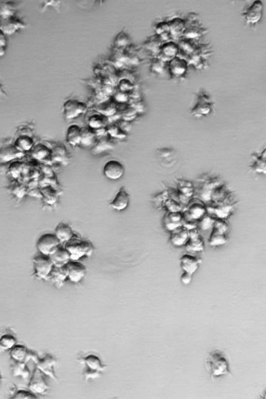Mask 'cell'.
I'll return each mask as SVG.
<instances>
[{
  "label": "cell",
  "instance_id": "6da1fadb",
  "mask_svg": "<svg viewBox=\"0 0 266 399\" xmlns=\"http://www.w3.org/2000/svg\"><path fill=\"white\" fill-rule=\"evenodd\" d=\"M206 363L207 370L213 379L230 374L228 357L222 351L209 352Z\"/></svg>",
  "mask_w": 266,
  "mask_h": 399
},
{
  "label": "cell",
  "instance_id": "7a4b0ae2",
  "mask_svg": "<svg viewBox=\"0 0 266 399\" xmlns=\"http://www.w3.org/2000/svg\"><path fill=\"white\" fill-rule=\"evenodd\" d=\"M63 246L69 253L71 260L75 261L82 257L90 256L94 250L92 243L82 240L77 234Z\"/></svg>",
  "mask_w": 266,
  "mask_h": 399
},
{
  "label": "cell",
  "instance_id": "3957f363",
  "mask_svg": "<svg viewBox=\"0 0 266 399\" xmlns=\"http://www.w3.org/2000/svg\"><path fill=\"white\" fill-rule=\"evenodd\" d=\"M80 363L85 365L84 376L86 381L89 378H96L105 370L106 365H103L99 358L94 355H88L78 359Z\"/></svg>",
  "mask_w": 266,
  "mask_h": 399
},
{
  "label": "cell",
  "instance_id": "277c9868",
  "mask_svg": "<svg viewBox=\"0 0 266 399\" xmlns=\"http://www.w3.org/2000/svg\"><path fill=\"white\" fill-rule=\"evenodd\" d=\"M212 51L207 44H199L197 49L186 59L188 66L197 70H203L208 67V60Z\"/></svg>",
  "mask_w": 266,
  "mask_h": 399
},
{
  "label": "cell",
  "instance_id": "5b68a950",
  "mask_svg": "<svg viewBox=\"0 0 266 399\" xmlns=\"http://www.w3.org/2000/svg\"><path fill=\"white\" fill-rule=\"evenodd\" d=\"M214 103L210 97L201 89L197 94V102L191 110V114L196 118L207 116L214 109Z\"/></svg>",
  "mask_w": 266,
  "mask_h": 399
},
{
  "label": "cell",
  "instance_id": "8992f818",
  "mask_svg": "<svg viewBox=\"0 0 266 399\" xmlns=\"http://www.w3.org/2000/svg\"><path fill=\"white\" fill-rule=\"evenodd\" d=\"M185 23V30L182 37L195 40L207 32V30L202 25L198 15L194 13L188 14Z\"/></svg>",
  "mask_w": 266,
  "mask_h": 399
},
{
  "label": "cell",
  "instance_id": "52a82bcc",
  "mask_svg": "<svg viewBox=\"0 0 266 399\" xmlns=\"http://www.w3.org/2000/svg\"><path fill=\"white\" fill-rule=\"evenodd\" d=\"M32 262L34 269L32 276L38 279L48 280L54 267L49 256L40 254L32 258Z\"/></svg>",
  "mask_w": 266,
  "mask_h": 399
},
{
  "label": "cell",
  "instance_id": "ba28073f",
  "mask_svg": "<svg viewBox=\"0 0 266 399\" xmlns=\"http://www.w3.org/2000/svg\"><path fill=\"white\" fill-rule=\"evenodd\" d=\"M228 229V225L224 219L216 218L208 239L210 246H221L225 244L227 241L226 233Z\"/></svg>",
  "mask_w": 266,
  "mask_h": 399
},
{
  "label": "cell",
  "instance_id": "9c48e42d",
  "mask_svg": "<svg viewBox=\"0 0 266 399\" xmlns=\"http://www.w3.org/2000/svg\"><path fill=\"white\" fill-rule=\"evenodd\" d=\"M60 245L54 233H45L38 239L36 247L41 254L49 256Z\"/></svg>",
  "mask_w": 266,
  "mask_h": 399
},
{
  "label": "cell",
  "instance_id": "30bf717a",
  "mask_svg": "<svg viewBox=\"0 0 266 399\" xmlns=\"http://www.w3.org/2000/svg\"><path fill=\"white\" fill-rule=\"evenodd\" d=\"M263 4L261 1H255L252 4L244 9L242 13L246 25H255L262 19L263 14Z\"/></svg>",
  "mask_w": 266,
  "mask_h": 399
},
{
  "label": "cell",
  "instance_id": "8fae6325",
  "mask_svg": "<svg viewBox=\"0 0 266 399\" xmlns=\"http://www.w3.org/2000/svg\"><path fill=\"white\" fill-rule=\"evenodd\" d=\"M26 27V24L17 15L0 17V30L5 35H13L18 30Z\"/></svg>",
  "mask_w": 266,
  "mask_h": 399
},
{
  "label": "cell",
  "instance_id": "7c38bea8",
  "mask_svg": "<svg viewBox=\"0 0 266 399\" xmlns=\"http://www.w3.org/2000/svg\"><path fill=\"white\" fill-rule=\"evenodd\" d=\"M188 63L184 58L176 57L168 62V70L172 79L184 78L188 70Z\"/></svg>",
  "mask_w": 266,
  "mask_h": 399
},
{
  "label": "cell",
  "instance_id": "4fadbf2b",
  "mask_svg": "<svg viewBox=\"0 0 266 399\" xmlns=\"http://www.w3.org/2000/svg\"><path fill=\"white\" fill-rule=\"evenodd\" d=\"M63 114L66 119H74L86 111L87 106L83 103L69 100L63 105Z\"/></svg>",
  "mask_w": 266,
  "mask_h": 399
},
{
  "label": "cell",
  "instance_id": "5bb4252c",
  "mask_svg": "<svg viewBox=\"0 0 266 399\" xmlns=\"http://www.w3.org/2000/svg\"><path fill=\"white\" fill-rule=\"evenodd\" d=\"M184 246L186 251L189 252H199L204 251V240L199 233L197 228L189 230V239Z\"/></svg>",
  "mask_w": 266,
  "mask_h": 399
},
{
  "label": "cell",
  "instance_id": "9a60e30c",
  "mask_svg": "<svg viewBox=\"0 0 266 399\" xmlns=\"http://www.w3.org/2000/svg\"><path fill=\"white\" fill-rule=\"evenodd\" d=\"M68 271V279L71 282L78 283L86 275L87 268L81 262L71 260L66 265Z\"/></svg>",
  "mask_w": 266,
  "mask_h": 399
},
{
  "label": "cell",
  "instance_id": "2e32d148",
  "mask_svg": "<svg viewBox=\"0 0 266 399\" xmlns=\"http://www.w3.org/2000/svg\"><path fill=\"white\" fill-rule=\"evenodd\" d=\"M124 167L121 163L115 160L108 161L103 169L105 177L114 181L121 179L124 175Z\"/></svg>",
  "mask_w": 266,
  "mask_h": 399
},
{
  "label": "cell",
  "instance_id": "e0dca14e",
  "mask_svg": "<svg viewBox=\"0 0 266 399\" xmlns=\"http://www.w3.org/2000/svg\"><path fill=\"white\" fill-rule=\"evenodd\" d=\"M159 162L164 167L171 168L175 166L178 162L177 152L170 148H162L157 151Z\"/></svg>",
  "mask_w": 266,
  "mask_h": 399
},
{
  "label": "cell",
  "instance_id": "ac0fdd59",
  "mask_svg": "<svg viewBox=\"0 0 266 399\" xmlns=\"http://www.w3.org/2000/svg\"><path fill=\"white\" fill-rule=\"evenodd\" d=\"M203 260L193 255L185 254L180 258V265L183 271L193 275L200 267Z\"/></svg>",
  "mask_w": 266,
  "mask_h": 399
},
{
  "label": "cell",
  "instance_id": "d6986e66",
  "mask_svg": "<svg viewBox=\"0 0 266 399\" xmlns=\"http://www.w3.org/2000/svg\"><path fill=\"white\" fill-rule=\"evenodd\" d=\"M49 257L54 266L57 267L66 266L71 260L69 253L63 245H60Z\"/></svg>",
  "mask_w": 266,
  "mask_h": 399
},
{
  "label": "cell",
  "instance_id": "ffe728a7",
  "mask_svg": "<svg viewBox=\"0 0 266 399\" xmlns=\"http://www.w3.org/2000/svg\"><path fill=\"white\" fill-rule=\"evenodd\" d=\"M29 387L33 393L38 394L44 393L49 389L42 375V371L38 368L34 370Z\"/></svg>",
  "mask_w": 266,
  "mask_h": 399
},
{
  "label": "cell",
  "instance_id": "44dd1931",
  "mask_svg": "<svg viewBox=\"0 0 266 399\" xmlns=\"http://www.w3.org/2000/svg\"><path fill=\"white\" fill-rule=\"evenodd\" d=\"M179 53L178 44L173 41H167L162 44L159 54L160 58L167 63L177 56Z\"/></svg>",
  "mask_w": 266,
  "mask_h": 399
},
{
  "label": "cell",
  "instance_id": "7402d4cb",
  "mask_svg": "<svg viewBox=\"0 0 266 399\" xmlns=\"http://www.w3.org/2000/svg\"><path fill=\"white\" fill-rule=\"evenodd\" d=\"M130 203V195L125 187L122 186L116 194L113 201L110 203L113 210L117 211L125 210Z\"/></svg>",
  "mask_w": 266,
  "mask_h": 399
},
{
  "label": "cell",
  "instance_id": "603a6c76",
  "mask_svg": "<svg viewBox=\"0 0 266 399\" xmlns=\"http://www.w3.org/2000/svg\"><path fill=\"white\" fill-rule=\"evenodd\" d=\"M34 361L37 364L38 368L45 374L49 375L55 380H57L54 373V366L57 361L53 357L47 355L42 359H35Z\"/></svg>",
  "mask_w": 266,
  "mask_h": 399
},
{
  "label": "cell",
  "instance_id": "cb8c5ba5",
  "mask_svg": "<svg viewBox=\"0 0 266 399\" xmlns=\"http://www.w3.org/2000/svg\"><path fill=\"white\" fill-rule=\"evenodd\" d=\"M188 239L189 230L183 225L171 231L170 240L174 246H185Z\"/></svg>",
  "mask_w": 266,
  "mask_h": 399
},
{
  "label": "cell",
  "instance_id": "d4e9b609",
  "mask_svg": "<svg viewBox=\"0 0 266 399\" xmlns=\"http://www.w3.org/2000/svg\"><path fill=\"white\" fill-rule=\"evenodd\" d=\"M54 234L56 235L60 244L63 245L72 239L76 234L73 232L69 224L60 222L55 229Z\"/></svg>",
  "mask_w": 266,
  "mask_h": 399
},
{
  "label": "cell",
  "instance_id": "484cf974",
  "mask_svg": "<svg viewBox=\"0 0 266 399\" xmlns=\"http://www.w3.org/2000/svg\"><path fill=\"white\" fill-rule=\"evenodd\" d=\"M166 228L171 231L183 225V216L181 212H168L163 218Z\"/></svg>",
  "mask_w": 266,
  "mask_h": 399
},
{
  "label": "cell",
  "instance_id": "4316f807",
  "mask_svg": "<svg viewBox=\"0 0 266 399\" xmlns=\"http://www.w3.org/2000/svg\"><path fill=\"white\" fill-rule=\"evenodd\" d=\"M68 279V271L66 266H54L48 280L51 281L59 288L61 287Z\"/></svg>",
  "mask_w": 266,
  "mask_h": 399
},
{
  "label": "cell",
  "instance_id": "83f0119b",
  "mask_svg": "<svg viewBox=\"0 0 266 399\" xmlns=\"http://www.w3.org/2000/svg\"><path fill=\"white\" fill-rule=\"evenodd\" d=\"M251 157L253 159L250 168L254 173L259 175L266 174V149L261 153H253Z\"/></svg>",
  "mask_w": 266,
  "mask_h": 399
},
{
  "label": "cell",
  "instance_id": "f1b7e54d",
  "mask_svg": "<svg viewBox=\"0 0 266 399\" xmlns=\"http://www.w3.org/2000/svg\"><path fill=\"white\" fill-rule=\"evenodd\" d=\"M170 26L171 38L177 40L182 37L185 30V21L180 18H175L168 22Z\"/></svg>",
  "mask_w": 266,
  "mask_h": 399
},
{
  "label": "cell",
  "instance_id": "f546056e",
  "mask_svg": "<svg viewBox=\"0 0 266 399\" xmlns=\"http://www.w3.org/2000/svg\"><path fill=\"white\" fill-rule=\"evenodd\" d=\"M82 138V128L76 124L70 125L67 129L66 141L70 146L75 147L80 144Z\"/></svg>",
  "mask_w": 266,
  "mask_h": 399
},
{
  "label": "cell",
  "instance_id": "4dcf8cb0",
  "mask_svg": "<svg viewBox=\"0 0 266 399\" xmlns=\"http://www.w3.org/2000/svg\"><path fill=\"white\" fill-rule=\"evenodd\" d=\"M194 40L181 37L179 39L178 46L179 53L181 52L186 58L197 49L199 44Z\"/></svg>",
  "mask_w": 266,
  "mask_h": 399
},
{
  "label": "cell",
  "instance_id": "1f68e13d",
  "mask_svg": "<svg viewBox=\"0 0 266 399\" xmlns=\"http://www.w3.org/2000/svg\"><path fill=\"white\" fill-rule=\"evenodd\" d=\"M178 196H180L181 201H186V199L190 198L193 196L195 193L194 186L190 183L188 182H181L178 184Z\"/></svg>",
  "mask_w": 266,
  "mask_h": 399
},
{
  "label": "cell",
  "instance_id": "d6a6232c",
  "mask_svg": "<svg viewBox=\"0 0 266 399\" xmlns=\"http://www.w3.org/2000/svg\"><path fill=\"white\" fill-rule=\"evenodd\" d=\"M32 353L23 346H17L14 347L11 352V355L16 362H23L27 359L30 358Z\"/></svg>",
  "mask_w": 266,
  "mask_h": 399
},
{
  "label": "cell",
  "instance_id": "836d02e7",
  "mask_svg": "<svg viewBox=\"0 0 266 399\" xmlns=\"http://www.w3.org/2000/svg\"><path fill=\"white\" fill-rule=\"evenodd\" d=\"M17 342L16 339L11 334H6L0 338V352L13 348Z\"/></svg>",
  "mask_w": 266,
  "mask_h": 399
},
{
  "label": "cell",
  "instance_id": "e575fe53",
  "mask_svg": "<svg viewBox=\"0 0 266 399\" xmlns=\"http://www.w3.org/2000/svg\"><path fill=\"white\" fill-rule=\"evenodd\" d=\"M17 15V9L10 1H2L0 3V17Z\"/></svg>",
  "mask_w": 266,
  "mask_h": 399
},
{
  "label": "cell",
  "instance_id": "d590c367",
  "mask_svg": "<svg viewBox=\"0 0 266 399\" xmlns=\"http://www.w3.org/2000/svg\"><path fill=\"white\" fill-rule=\"evenodd\" d=\"M156 32L163 41H169L171 38L168 22L160 23L156 27Z\"/></svg>",
  "mask_w": 266,
  "mask_h": 399
},
{
  "label": "cell",
  "instance_id": "8d00e7d4",
  "mask_svg": "<svg viewBox=\"0 0 266 399\" xmlns=\"http://www.w3.org/2000/svg\"><path fill=\"white\" fill-rule=\"evenodd\" d=\"M95 133L94 131H91V129L82 128L80 144L86 145V146H89L95 142Z\"/></svg>",
  "mask_w": 266,
  "mask_h": 399
},
{
  "label": "cell",
  "instance_id": "74e56055",
  "mask_svg": "<svg viewBox=\"0 0 266 399\" xmlns=\"http://www.w3.org/2000/svg\"><path fill=\"white\" fill-rule=\"evenodd\" d=\"M216 219L215 217L209 214H206L198 223L200 228L203 230H207L213 228Z\"/></svg>",
  "mask_w": 266,
  "mask_h": 399
},
{
  "label": "cell",
  "instance_id": "f35d334b",
  "mask_svg": "<svg viewBox=\"0 0 266 399\" xmlns=\"http://www.w3.org/2000/svg\"><path fill=\"white\" fill-rule=\"evenodd\" d=\"M13 374L14 376H22L25 378L29 376V370L27 369L24 362H18L17 364L13 366Z\"/></svg>",
  "mask_w": 266,
  "mask_h": 399
},
{
  "label": "cell",
  "instance_id": "ab89813d",
  "mask_svg": "<svg viewBox=\"0 0 266 399\" xmlns=\"http://www.w3.org/2000/svg\"><path fill=\"white\" fill-rule=\"evenodd\" d=\"M89 122L90 128L92 129L91 130H99L103 128L106 124L104 118L99 115L90 117Z\"/></svg>",
  "mask_w": 266,
  "mask_h": 399
},
{
  "label": "cell",
  "instance_id": "60d3db41",
  "mask_svg": "<svg viewBox=\"0 0 266 399\" xmlns=\"http://www.w3.org/2000/svg\"><path fill=\"white\" fill-rule=\"evenodd\" d=\"M167 63L160 58L154 59L152 62V71L157 74H163Z\"/></svg>",
  "mask_w": 266,
  "mask_h": 399
},
{
  "label": "cell",
  "instance_id": "b9f144b4",
  "mask_svg": "<svg viewBox=\"0 0 266 399\" xmlns=\"http://www.w3.org/2000/svg\"><path fill=\"white\" fill-rule=\"evenodd\" d=\"M164 205L169 212H178L182 210L181 206L173 199H167L164 202Z\"/></svg>",
  "mask_w": 266,
  "mask_h": 399
},
{
  "label": "cell",
  "instance_id": "7bdbcfd3",
  "mask_svg": "<svg viewBox=\"0 0 266 399\" xmlns=\"http://www.w3.org/2000/svg\"><path fill=\"white\" fill-rule=\"evenodd\" d=\"M14 399H35L34 396L30 393L25 391H19L15 395Z\"/></svg>",
  "mask_w": 266,
  "mask_h": 399
},
{
  "label": "cell",
  "instance_id": "ee69618b",
  "mask_svg": "<svg viewBox=\"0 0 266 399\" xmlns=\"http://www.w3.org/2000/svg\"><path fill=\"white\" fill-rule=\"evenodd\" d=\"M192 276L187 272L183 271L180 277L181 282L185 285L189 284L192 280Z\"/></svg>",
  "mask_w": 266,
  "mask_h": 399
},
{
  "label": "cell",
  "instance_id": "f6af8a7d",
  "mask_svg": "<svg viewBox=\"0 0 266 399\" xmlns=\"http://www.w3.org/2000/svg\"><path fill=\"white\" fill-rule=\"evenodd\" d=\"M7 46V39L5 34L0 30V47L6 48Z\"/></svg>",
  "mask_w": 266,
  "mask_h": 399
},
{
  "label": "cell",
  "instance_id": "bcb514c9",
  "mask_svg": "<svg viewBox=\"0 0 266 399\" xmlns=\"http://www.w3.org/2000/svg\"><path fill=\"white\" fill-rule=\"evenodd\" d=\"M3 85L0 83V101H2L3 97H7V95L3 89Z\"/></svg>",
  "mask_w": 266,
  "mask_h": 399
},
{
  "label": "cell",
  "instance_id": "7dc6e473",
  "mask_svg": "<svg viewBox=\"0 0 266 399\" xmlns=\"http://www.w3.org/2000/svg\"><path fill=\"white\" fill-rule=\"evenodd\" d=\"M6 48L0 47V57L3 56L5 53Z\"/></svg>",
  "mask_w": 266,
  "mask_h": 399
},
{
  "label": "cell",
  "instance_id": "c3c4849f",
  "mask_svg": "<svg viewBox=\"0 0 266 399\" xmlns=\"http://www.w3.org/2000/svg\"><path fill=\"white\" fill-rule=\"evenodd\" d=\"M1 380H2V377H1V375H0V384H1Z\"/></svg>",
  "mask_w": 266,
  "mask_h": 399
}]
</instances>
